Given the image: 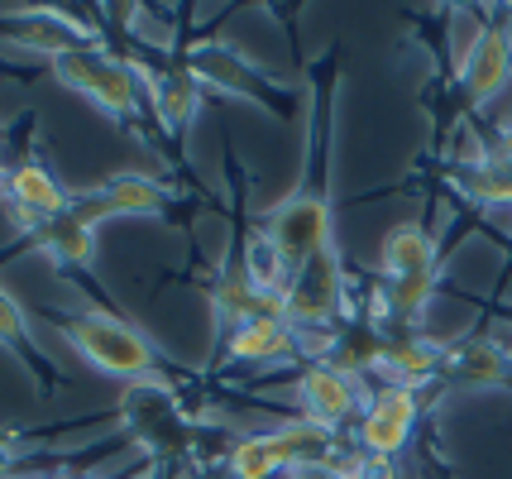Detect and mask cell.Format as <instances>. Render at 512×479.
<instances>
[{
	"instance_id": "obj_1",
	"label": "cell",
	"mask_w": 512,
	"mask_h": 479,
	"mask_svg": "<svg viewBox=\"0 0 512 479\" xmlns=\"http://www.w3.org/2000/svg\"><path fill=\"white\" fill-rule=\"evenodd\" d=\"M63 336L77 355H87L96 369H106L115 379H149L158 365L154 345L144 341L139 331H130L125 321H111L101 312H87V317H67Z\"/></svg>"
},
{
	"instance_id": "obj_2",
	"label": "cell",
	"mask_w": 512,
	"mask_h": 479,
	"mask_svg": "<svg viewBox=\"0 0 512 479\" xmlns=\"http://www.w3.org/2000/svg\"><path fill=\"white\" fill-rule=\"evenodd\" d=\"M331 436L326 427L316 422H297V427H283V432H268V436H249L235 446L230 456V475L235 479H268L278 470H302V465H326L331 456Z\"/></svg>"
},
{
	"instance_id": "obj_3",
	"label": "cell",
	"mask_w": 512,
	"mask_h": 479,
	"mask_svg": "<svg viewBox=\"0 0 512 479\" xmlns=\"http://www.w3.org/2000/svg\"><path fill=\"white\" fill-rule=\"evenodd\" d=\"M53 72L63 77L72 92L91 96L96 106L115 120H134L139 115V77H134L125 63H115L106 53H96V48H67L53 58Z\"/></svg>"
},
{
	"instance_id": "obj_4",
	"label": "cell",
	"mask_w": 512,
	"mask_h": 479,
	"mask_svg": "<svg viewBox=\"0 0 512 479\" xmlns=\"http://www.w3.org/2000/svg\"><path fill=\"white\" fill-rule=\"evenodd\" d=\"M268 240L278 245L288 274L297 278L312 259L331 254V202L326 197H292L268 216Z\"/></svg>"
},
{
	"instance_id": "obj_5",
	"label": "cell",
	"mask_w": 512,
	"mask_h": 479,
	"mask_svg": "<svg viewBox=\"0 0 512 479\" xmlns=\"http://www.w3.org/2000/svg\"><path fill=\"white\" fill-rule=\"evenodd\" d=\"M168 206V192L154 183V178H139V173H120V178H106L101 187H91L82 197L67 202V216L82 221L87 230H96L111 216H158Z\"/></svg>"
},
{
	"instance_id": "obj_6",
	"label": "cell",
	"mask_w": 512,
	"mask_h": 479,
	"mask_svg": "<svg viewBox=\"0 0 512 479\" xmlns=\"http://www.w3.org/2000/svg\"><path fill=\"white\" fill-rule=\"evenodd\" d=\"M417 427V388L388 384L374 393V403L364 408V422H359V446L369 456H398L407 446V436Z\"/></svg>"
},
{
	"instance_id": "obj_7",
	"label": "cell",
	"mask_w": 512,
	"mask_h": 479,
	"mask_svg": "<svg viewBox=\"0 0 512 479\" xmlns=\"http://www.w3.org/2000/svg\"><path fill=\"white\" fill-rule=\"evenodd\" d=\"M508 77H512V39L503 24H493L469 44L465 63H460V87H465L474 106H484V101H493L508 87Z\"/></svg>"
},
{
	"instance_id": "obj_8",
	"label": "cell",
	"mask_w": 512,
	"mask_h": 479,
	"mask_svg": "<svg viewBox=\"0 0 512 479\" xmlns=\"http://www.w3.org/2000/svg\"><path fill=\"white\" fill-rule=\"evenodd\" d=\"M359 384L345 374V369H331V365H316L302 374V408H307V422L335 432L345 417H355L359 408Z\"/></svg>"
},
{
	"instance_id": "obj_9",
	"label": "cell",
	"mask_w": 512,
	"mask_h": 479,
	"mask_svg": "<svg viewBox=\"0 0 512 479\" xmlns=\"http://www.w3.org/2000/svg\"><path fill=\"white\" fill-rule=\"evenodd\" d=\"M340 293H345V283H340V264H335V254H321L312 259L302 274L292 278L288 288V321H331L335 307H340Z\"/></svg>"
},
{
	"instance_id": "obj_10",
	"label": "cell",
	"mask_w": 512,
	"mask_h": 479,
	"mask_svg": "<svg viewBox=\"0 0 512 479\" xmlns=\"http://www.w3.org/2000/svg\"><path fill=\"white\" fill-rule=\"evenodd\" d=\"M5 192H10V202L20 206L24 226H29V221H48V216H63L67 202H72L44 163H20V168L10 173V187H5Z\"/></svg>"
},
{
	"instance_id": "obj_11",
	"label": "cell",
	"mask_w": 512,
	"mask_h": 479,
	"mask_svg": "<svg viewBox=\"0 0 512 479\" xmlns=\"http://www.w3.org/2000/svg\"><path fill=\"white\" fill-rule=\"evenodd\" d=\"M383 274L388 278H407V274H436V245L422 226H398L388 230L383 240Z\"/></svg>"
},
{
	"instance_id": "obj_12",
	"label": "cell",
	"mask_w": 512,
	"mask_h": 479,
	"mask_svg": "<svg viewBox=\"0 0 512 479\" xmlns=\"http://www.w3.org/2000/svg\"><path fill=\"white\" fill-rule=\"evenodd\" d=\"M192 77L206 82V87H221V92H235V96H254L259 92V77L245 68V58H235L230 48L221 44H206L192 53Z\"/></svg>"
},
{
	"instance_id": "obj_13",
	"label": "cell",
	"mask_w": 512,
	"mask_h": 479,
	"mask_svg": "<svg viewBox=\"0 0 512 479\" xmlns=\"http://www.w3.org/2000/svg\"><path fill=\"white\" fill-rule=\"evenodd\" d=\"M29 235L39 240V250H48L58 264H91V230L72 216H48V221H29Z\"/></svg>"
},
{
	"instance_id": "obj_14",
	"label": "cell",
	"mask_w": 512,
	"mask_h": 479,
	"mask_svg": "<svg viewBox=\"0 0 512 479\" xmlns=\"http://www.w3.org/2000/svg\"><path fill=\"white\" fill-rule=\"evenodd\" d=\"M446 360V350H436V345H422V341H402V345H383L379 350V369L402 388H417L426 384L436 369Z\"/></svg>"
},
{
	"instance_id": "obj_15",
	"label": "cell",
	"mask_w": 512,
	"mask_h": 479,
	"mask_svg": "<svg viewBox=\"0 0 512 479\" xmlns=\"http://www.w3.org/2000/svg\"><path fill=\"white\" fill-rule=\"evenodd\" d=\"M288 350H292L288 321H245V326H235V336L225 345L230 360H278Z\"/></svg>"
},
{
	"instance_id": "obj_16",
	"label": "cell",
	"mask_w": 512,
	"mask_h": 479,
	"mask_svg": "<svg viewBox=\"0 0 512 479\" xmlns=\"http://www.w3.org/2000/svg\"><path fill=\"white\" fill-rule=\"evenodd\" d=\"M197 101H201V87L192 72H163V77H154V111L168 130H187V120L197 115Z\"/></svg>"
},
{
	"instance_id": "obj_17",
	"label": "cell",
	"mask_w": 512,
	"mask_h": 479,
	"mask_svg": "<svg viewBox=\"0 0 512 479\" xmlns=\"http://www.w3.org/2000/svg\"><path fill=\"white\" fill-rule=\"evenodd\" d=\"M465 192L474 202H489V206H512V139L503 144L498 159H484L479 168H469L465 178Z\"/></svg>"
},
{
	"instance_id": "obj_18",
	"label": "cell",
	"mask_w": 512,
	"mask_h": 479,
	"mask_svg": "<svg viewBox=\"0 0 512 479\" xmlns=\"http://www.w3.org/2000/svg\"><path fill=\"white\" fill-rule=\"evenodd\" d=\"M450 365H455V379H460V384H498V379L508 374V355L489 341H469L450 355Z\"/></svg>"
},
{
	"instance_id": "obj_19",
	"label": "cell",
	"mask_w": 512,
	"mask_h": 479,
	"mask_svg": "<svg viewBox=\"0 0 512 479\" xmlns=\"http://www.w3.org/2000/svg\"><path fill=\"white\" fill-rule=\"evenodd\" d=\"M245 274L254 278V288H264V293L288 297V288H292L288 264H283V254H278V245H273L268 235H254V240H249V250H245Z\"/></svg>"
},
{
	"instance_id": "obj_20",
	"label": "cell",
	"mask_w": 512,
	"mask_h": 479,
	"mask_svg": "<svg viewBox=\"0 0 512 479\" xmlns=\"http://www.w3.org/2000/svg\"><path fill=\"white\" fill-rule=\"evenodd\" d=\"M436 293V274H407V278H388V307L393 317H422L426 302Z\"/></svg>"
},
{
	"instance_id": "obj_21",
	"label": "cell",
	"mask_w": 512,
	"mask_h": 479,
	"mask_svg": "<svg viewBox=\"0 0 512 479\" xmlns=\"http://www.w3.org/2000/svg\"><path fill=\"white\" fill-rule=\"evenodd\" d=\"M0 345H10V350H34V341H29V321H24V307L5 293V288H0Z\"/></svg>"
},
{
	"instance_id": "obj_22",
	"label": "cell",
	"mask_w": 512,
	"mask_h": 479,
	"mask_svg": "<svg viewBox=\"0 0 512 479\" xmlns=\"http://www.w3.org/2000/svg\"><path fill=\"white\" fill-rule=\"evenodd\" d=\"M355 479H398V470H393L388 456H369V451H364V465H359Z\"/></svg>"
},
{
	"instance_id": "obj_23",
	"label": "cell",
	"mask_w": 512,
	"mask_h": 479,
	"mask_svg": "<svg viewBox=\"0 0 512 479\" xmlns=\"http://www.w3.org/2000/svg\"><path fill=\"white\" fill-rule=\"evenodd\" d=\"M288 479H345V475H335V470H326V465H302V470H292Z\"/></svg>"
},
{
	"instance_id": "obj_24",
	"label": "cell",
	"mask_w": 512,
	"mask_h": 479,
	"mask_svg": "<svg viewBox=\"0 0 512 479\" xmlns=\"http://www.w3.org/2000/svg\"><path fill=\"white\" fill-rule=\"evenodd\" d=\"M10 470H15V451H10V446L0 441V479L10 475Z\"/></svg>"
},
{
	"instance_id": "obj_25",
	"label": "cell",
	"mask_w": 512,
	"mask_h": 479,
	"mask_svg": "<svg viewBox=\"0 0 512 479\" xmlns=\"http://www.w3.org/2000/svg\"><path fill=\"white\" fill-rule=\"evenodd\" d=\"M5 187H10V178H5V173H0V192H5Z\"/></svg>"
},
{
	"instance_id": "obj_26",
	"label": "cell",
	"mask_w": 512,
	"mask_h": 479,
	"mask_svg": "<svg viewBox=\"0 0 512 479\" xmlns=\"http://www.w3.org/2000/svg\"><path fill=\"white\" fill-rule=\"evenodd\" d=\"M53 479H67V475H53Z\"/></svg>"
}]
</instances>
